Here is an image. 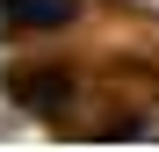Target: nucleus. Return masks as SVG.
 Segmentation results:
<instances>
[{
  "label": "nucleus",
  "mask_w": 159,
  "mask_h": 152,
  "mask_svg": "<svg viewBox=\"0 0 159 152\" xmlns=\"http://www.w3.org/2000/svg\"><path fill=\"white\" fill-rule=\"evenodd\" d=\"M15 94L29 101L36 116H51V109H65V94H72V87H65V72H29V80H15Z\"/></svg>",
  "instance_id": "f03ea898"
},
{
  "label": "nucleus",
  "mask_w": 159,
  "mask_h": 152,
  "mask_svg": "<svg viewBox=\"0 0 159 152\" xmlns=\"http://www.w3.org/2000/svg\"><path fill=\"white\" fill-rule=\"evenodd\" d=\"M0 15H7V29L43 36V29H65V22L80 15V0H0Z\"/></svg>",
  "instance_id": "f257e3e1"
}]
</instances>
